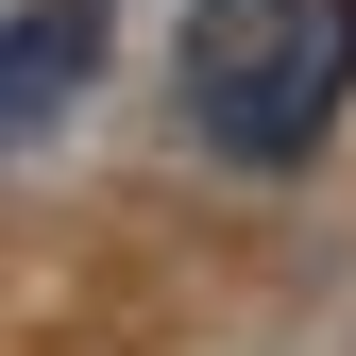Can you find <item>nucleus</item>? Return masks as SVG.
I'll list each match as a JSON object with an SVG mask.
<instances>
[{"mask_svg":"<svg viewBox=\"0 0 356 356\" xmlns=\"http://www.w3.org/2000/svg\"><path fill=\"white\" fill-rule=\"evenodd\" d=\"M356 85V0H204L187 17V119L238 170H289Z\"/></svg>","mask_w":356,"mask_h":356,"instance_id":"obj_1","label":"nucleus"},{"mask_svg":"<svg viewBox=\"0 0 356 356\" xmlns=\"http://www.w3.org/2000/svg\"><path fill=\"white\" fill-rule=\"evenodd\" d=\"M85 68H102V17H85V0L17 17V34H0V136H17V119H51V102H68Z\"/></svg>","mask_w":356,"mask_h":356,"instance_id":"obj_2","label":"nucleus"}]
</instances>
